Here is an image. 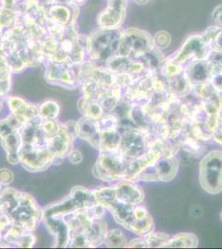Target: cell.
<instances>
[{
	"instance_id": "obj_1",
	"label": "cell",
	"mask_w": 222,
	"mask_h": 249,
	"mask_svg": "<svg viewBox=\"0 0 222 249\" xmlns=\"http://www.w3.org/2000/svg\"><path fill=\"white\" fill-rule=\"evenodd\" d=\"M97 204L93 191L82 186L74 187L67 198L51 204L43 210L45 217H66L78 210L89 209Z\"/></svg>"
},
{
	"instance_id": "obj_2",
	"label": "cell",
	"mask_w": 222,
	"mask_h": 249,
	"mask_svg": "<svg viewBox=\"0 0 222 249\" xmlns=\"http://www.w3.org/2000/svg\"><path fill=\"white\" fill-rule=\"evenodd\" d=\"M128 160L120 149L100 151L96 164L93 167V175L102 181H120L124 179V171Z\"/></svg>"
},
{
	"instance_id": "obj_3",
	"label": "cell",
	"mask_w": 222,
	"mask_h": 249,
	"mask_svg": "<svg viewBox=\"0 0 222 249\" xmlns=\"http://www.w3.org/2000/svg\"><path fill=\"white\" fill-rule=\"evenodd\" d=\"M199 181L203 190L210 195L222 191V151L212 150L205 154L199 165Z\"/></svg>"
},
{
	"instance_id": "obj_4",
	"label": "cell",
	"mask_w": 222,
	"mask_h": 249,
	"mask_svg": "<svg viewBox=\"0 0 222 249\" xmlns=\"http://www.w3.org/2000/svg\"><path fill=\"white\" fill-rule=\"evenodd\" d=\"M9 215L13 224L23 228L27 232H34L43 220V210L33 196L28 193L20 192L18 204Z\"/></svg>"
},
{
	"instance_id": "obj_5",
	"label": "cell",
	"mask_w": 222,
	"mask_h": 249,
	"mask_svg": "<svg viewBox=\"0 0 222 249\" xmlns=\"http://www.w3.org/2000/svg\"><path fill=\"white\" fill-rule=\"evenodd\" d=\"M121 143L120 150L128 160L138 157L149 150V131H144L135 126L120 127Z\"/></svg>"
},
{
	"instance_id": "obj_6",
	"label": "cell",
	"mask_w": 222,
	"mask_h": 249,
	"mask_svg": "<svg viewBox=\"0 0 222 249\" xmlns=\"http://www.w3.org/2000/svg\"><path fill=\"white\" fill-rule=\"evenodd\" d=\"M53 154L49 149L22 144L19 150V162L29 172H42L53 164Z\"/></svg>"
},
{
	"instance_id": "obj_7",
	"label": "cell",
	"mask_w": 222,
	"mask_h": 249,
	"mask_svg": "<svg viewBox=\"0 0 222 249\" xmlns=\"http://www.w3.org/2000/svg\"><path fill=\"white\" fill-rule=\"evenodd\" d=\"M152 37L147 33L138 29H129L121 37L118 52L121 57H130L131 53L141 57L152 48Z\"/></svg>"
},
{
	"instance_id": "obj_8",
	"label": "cell",
	"mask_w": 222,
	"mask_h": 249,
	"mask_svg": "<svg viewBox=\"0 0 222 249\" xmlns=\"http://www.w3.org/2000/svg\"><path fill=\"white\" fill-rule=\"evenodd\" d=\"M46 79L54 85L62 88L73 89L77 87L78 77L65 62H54L48 66L46 71Z\"/></svg>"
},
{
	"instance_id": "obj_9",
	"label": "cell",
	"mask_w": 222,
	"mask_h": 249,
	"mask_svg": "<svg viewBox=\"0 0 222 249\" xmlns=\"http://www.w3.org/2000/svg\"><path fill=\"white\" fill-rule=\"evenodd\" d=\"M209 56L208 44L205 43L203 37L195 35L186 41L175 61L178 63H183L190 57H194L195 60H206Z\"/></svg>"
},
{
	"instance_id": "obj_10",
	"label": "cell",
	"mask_w": 222,
	"mask_h": 249,
	"mask_svg": "<svg viewBox=\"0 0 222 249\" xmlns=\"http://www.w3.org/2000/svg\"><path fill=\"white\" fill-rule=\"evenodd\" d=\"M160 157L161 154L158 150L150 148L146 152L129 161L124 171V179L133 181L141 172L154 164Z\"/></svg>"
},
{
	"instance_id": "obj_11",
	"label": "cell",
	"mask_w": 222,
	"mask_h": 249,
	"mask_svg": "<svg viewBox=\"0 0 222 249\" xmlns=\"http://www.w3.org/2000/svg\"><path fill=\"white\" fill-rule=\"evenodd\" d=\"M44 224L49 232L54 238L55 248L69 247L70 231L68 223L63 217H45Z\"/></svg>"
},
{
	"instance_id": "obj_12",
	"label": "cell",
	"mask_w": 222,
	"mask_h": 249,
	"mask_svg": "<svg viewBox=\"0 0 222 249\" xmlns=\"http://www.w3.org/2000/svg\"><path fill=\"white\" fill-rule=\"evenodd\" d=\"M7 103L11 114L23 124L31 122L38 116V107L28 103L23 98L17 96L9 97Z\"/></svg>"
},
{
	"instance_id": "obj_13",
	"label": "cell",
	"mask_w": 222,
	"mask_h": 249,
	"mask_svg": "<svg viewBox=\"0 0 222 249\" xmlns=\"http://www.w3.org/2000/svg\"><path fill=\"white\" fill-rule=\"evenodd\" d=\"M116 188L118 201L133 205H138L144 201V191L135 182L122 179L116 184Z\"/></svg>"
},
{
	"instance_id": "obj_14",
	"label": "cell",
	"mask_w": 222,
	"mask_h": 249,
	"mask_svg": "<svg viewBox=\"0 0 222 249\" xmlns=\"http://www.w3.org/2000/svg\"><path fill=\"white\" fill-rule=\"evenodd\" d=\"M97 121L90 119L86 116L76 122V136L80 139L87 142L93 147L98 150L101 133L97 126Z\"/></svg>"
},
{
	"instance_id": "obj_15",
	"label": "cell",
	"mask_w": 222,
	"mask_h": 249,
	"mask_svg": "<svg viewBox=\"0 0 222 249\" xmlns=\"http://www.w3.org/2000/svg\"><path fill=\"white\" fill-rule=\"evenodd\" d=\"M184 72L192 86L206 83L211 77V63L206 60H194Z\"/></svg>"
},
{
	"instance_id": "obj_16",
	"label": "cell",
	"mask_w": 222,
	"mask_h": 249,
	"mask_svg": "<svg viewBox=\"0 0 222 249\" xmlns=\"http://www.w3.org/2000/svg\"><path fill=\"white\" fill-rule=\"evenodd\" d=\"M124 12V0H110L108 8L100 18V23L104 28H116L123 22Z\"/></svg>"
},
{
	"instance_id": "obj_17",
	"label": "cell",
	"mask_w": 222,
	"mask_h": 249,
	"mask_svg": "<svg viewBox=\"0 0 222 249\" xmlns=\"http://www.w3.org/2000/svg\"><path fill=\"white\" fill-rule=\"evenodd\" d=\"M157 181L169 182L177 176L179 162L175 156L160 157L154 164Z\"/></svg>"
},
{
	"instance_id": "obj_18",
	"label": "cell",
	"mask_w": 222,
	"mask_h": 249,
	"mask_svg": "<svg viewBox=\"0 0 222 249\" xmlns=\"http://www.w3.org/2000/svg\"><path fill=\"white\" fill-rule=\"evenodd\" d=\"M1 144L7 155V160L9 164L17 165L19 164V150L22 146V139L19 130H15L11 133L0 138Z\"/></svg>"
},
{
	"instance_id": "obj_19",
	"label": "cell",
	"mask_w": 222,
	"mask_h": 249,
	"mask_svg": "<svg viewBox=\"0 0 222 249\" xmlns=\"http://www.w3.org/2000/svg\"><path fill=\"white\" fill-rule=\"evenodd\" d=\"M135 205L123 203L116 200L113 204L108 205L105 208L112 214L113 218L116 223L120 224L121 226H127V224L134 218V208Z\"/></svg>"
},
{
	"instance_id": "obj_20",
	"label": "cell",
	"mask_w": 222,
	"mask_h": 249,
	"mask_svg": "<svg viewBox=\"0 0 222 249\" xmlns=\"http://www.w3.org/2000/svg\"><path fill=\"white\" fill-rule=\"evenodd\" d=\"M168 86H169V92L173 96L178 97H183L189 93H191V85L188 77L186 76L185 72L177 74L176 76L169 77L168 79Z\"/></svg>"
},
{
	"instance_id": "obj_21",
	"label": "cell",
	"mask_w": 222,
	"mask_h": 249,
	"mask_svg": "<svg viewBox=\"0 0 222 249\" xmlns=\"http://www.w3.org/2000/svg\"><path fill=\"white\" fill-rule=\"evenodd\" d=\"M107 224L103 218H96L93 221L90 228L85 232L92 248H97L104 244L106 235Z\"/></svg>"
},
{
	"instance_id": "obj_22",
	"label": "cell",
	"mask_w": 222,
	"mask_h": 249,
	"mask_svg": "<svg viewBox=\"0 0 222 249\" xmlns=\"http://www.w3.org/2000/svg\"><path fill=\"white\" fill-rule=\"evenodd\" d=\"M198 238L192 232H179L169 238L163 248L167 249H195L198 247Z\"/></svg>"
},
{
	"instance_id": "obj_23",
	"label": "cell",
	"mask_w": 222,
	"mask_h": 249,
	"mask_svg": "<svg viewBox=\"0 0 222 249\" xmlns=\"http://www.w3.org/2000/svg\"><path fill=\"white\" fill-rule=\"evenodd\" d=\"M77 109L83 116H86L96 121L101 119L105 113L104 109L98 102L87 99L85 96H82L77 102Z\"/></svg>"
},
{
	"instance_id": "obj_24",
	"label": "cell",
	"mask_w": 222,
	"mask_h": 249,
	"mask_svg": "<svg viewBox=\"0 0 222 249\" xmlns=\"http://www.w3.org/2000/svg\"><path fill=\"white\" fill-rule=\"evenodd\" d=\"M126 230L141 237H145L154 230V223L151 215L143 218H133L125 227Z\"/></svg>"
},
{
	"instance_id": "obj_25",
	"label": "cell",
	"mask_w": 222,
	"mask_h": 249,
	"mask_svg": "<svg viewBox=\"0 0 222 249\" xmlns=\"http://www.w3.org/2000/svg\"><path fill=\"white\" fill-rule=\"evenodd\" d=\"M121 143V133L120 130L104 131L101 133L99 144V151H108L120 149Z\"/></svg>"
},
{
	"instance_id": "obj_26",
	"label": "cell",
	"mask_w": 222,
	"mask_h": 249,
	"mask_svg": "<svg viewBox=\"0 0 222 249\" xmlns=\"http://www.w3.org/2000/svg\"><path fill=\"white\" fill-rule=\"evenodd\" d=\"M97 204L106 208L117 200L116 185L100 188L98 190H92Z\"/></svg>"
},
{
	"instance_id": "obj_27",
	"label": "cell",
	"mask_w": 222,
	"mask_h": 249,
	"mask_svg": "<svg viewBox=\"0 0 222 249\" xmlns=\"http://www.w3.org/2000/svg\"><path fill=\"white\" fill-rule=\"evenodd\" d=\"M11 70L4 57H0V96H6L11 88Z\"/></svg>"
},
{
	"instance_id": "obj_28",
	"label": "cell",
	"mask_w": 222,
	"mask_h": 249,
	"mask_svg": "<svg viewBox=\"0 0 222 249\" xmlns=\"http://www.w3.org/2000/svg\"><path fill=\"white\" fill-rule=\"evenodd\" d=\"M104 244L107 248L111 249H120L127 247L126 237L123 232L119 229L108 230L104 238Z\"/></svg>"
},
{
	"instance_id": "obj_29",
	"label": "cell",
	"mask_w": 222,
	"mask_h": 249,
	"mask_svg": "<svg viewBox=\"0 0 222 249\" xmlns=\"http://www.w3.org/2000/svg\"><path fill=\"white\" fill-rule=\"evenodd\" d=\"M59 112L58 103L52 100L46 101L38 107V116L42 120H56Z\"/></svg>"
},
{
	"instance_id": "obj_30",
	"label": "cell",
	"mask_w": 222,
	"mask_h": 249,
	"mask_svg": "<svg viewBox=\"0 0 222 249\" xmlns=\"http://www.w3.org/2000/svg\"><path fill=\"white\" fill-rule=\"evenodd\" d=\"M141 57L144 59L143 64L146 66V68L152 73L160 67L161 63L163 62V56L160 52L154 48L149 49V51L143 54Z\"/></svg>"
},
{
	"instance_id": "obj_31",
	"label": "cell",
	"mask_w": 222,
	"mask_h": 249,
	"mask_svg": "<svg viewBox=\"0 0 222 249\" xmlns=\"http://www.w3.org/2000/svg\"><path fill=\"white\" fill-rule=\"evenodd\" d=\"M23 124L13 114H10L4 119L0 120V138L13 131L19 130Z\"/></svg>"
},
{
	"instance_id": "obj_32",
	"label": "cell",
	"mask_w": 222,
	"mask_h": 249,
	"mask_svg": "<svg viewBox=\"0 0 222 249\" xmlns=\"http://www.w3.org/2000/svg\"><path fill=\"white\" fill-rule=\"evenodd\" d=\"M96 122H97V126H98L100 133L104 132V131L119 130V128H120L119 119L112 113L104 115L101 119H99Z\"/></svg>"
},
{
	"instance_id": "obj_33",
	"label": "cell",
	"mask_w": 222,
	"mask_h": 249,
	"mask_svg": "<svg viewBox=\"0 0 222 249\" xmlns=\"http://www.w3.org/2000/svg\"><path fill=\"white\" fill-rule=\"evenodd\" d=\"M149 248H163V245L171 238V236L164 232H156L153 231L144 237Z\"/></svg>"
},
{
	"instance_id": "obj_34",
	"label": "cell",
	"mask_w": 222,
	"mask_h": 249,
	"mask_svg": "<svg viewBox=\"0 0 222 249\" xmlns=\"http://www.w3.org/2000/svg\"><path fill=\"white\" fill-rule=\"evenodd\" d=\"M62 124L57 120H42V129L48 137L54 136L59 132Z\"/></svg>"
},
{
	"instance_id": "obj_35",
	"label": "cell",
	"mask_w": 222,
	"mask_h": 249,
	"mask_svg": "<svg viewBox=\"0 0 222 249\" xmlns=\"http://www.w3.org/2000/svg\"><path fill=\"white\" fill-rule=\"evenodd\" d=\"M37 242V238L33 232H23V234L20 236L16 243V246L23 249H31L35 245Z\"/></svg>"
},
{
	"instance_id": "obj_36",
	"label": "cell",
	"mask_w": 222,
	"mask_h": 249,
	"mask_svg": "<svg viewBox=\"0 0 222 249\" xmlns=\"http://www.w3.org/2000/svg\"><path fill=\"white\" fill-rule=\"evenodd\" d=\"M69 247L70 248H82V249L92 248L90 245V242L88 240L87 237L85 233H76V234L71 235Z\"/></svg>"
},
{
	"instance_id": "obj_37",
	"label": "cell",
	"mask_w": 222,
	"mask_h": 249,
	"mask_svg": "<svg viewBox=\"0 0 222 249\" xmlns=\"http://www.w3.org/2000/svg\"><path fill=\"white\" fill-rule=\"evenodd\" d=\"M154 42L157 48H167L171 43V37L167 32H159L155 35Z\"/></svg>"
},
{
	"instance_id": "obj_38",
	"label": "cell",
	"mask_w": 222,
	"mask_h": 249,
	"mask_svg": "<svg viewBox=\"0 0 222 249\" xmlns=\"http://www.w3.org/2000/svg\"><path fill=\"white\" fill-rule=\"evenodd\" d=\"M14 179V172L10 169L3 168L0 170V184H2L3 187L9 186Z\"/></svg>"
},
{
	"instance_id": "obj_39",
	"label": "cell",
	"mask_w": 222,
	"mask_h": 249,
	"mask_svg": "<svg viewBox=\"0 0 222 249\" xmlns=\"http://www.w3.org/2000/svg\"><path fill=\"white\" fill-rule=\"evenodd\" d=\"M179 64L180 63H178L176 61L168 62L167 65L165 66V69H164V71H165L167 76L168 77H172V76H176L177 74L183 72L184 69Z\"/></svg>"
},
{
	"instance_id": "obj_40",
	"label": "cell",
	"mask_w": 222,
	"mask_h": 249,
	"mask_svg": "<svg viewBox=\"0 0 222 249\" xmlns=\"http://www.w3.org/2000/svg\"><path fill=\"white\" fill-rule=\"evenodd\" d=\"M12 224L13 220L11 217L4 213H0V232L3 233L6 230H9Z\"/></svg>"
},
{
	"instance_id": "obj_41",
	"label": "cell",
	"mask_w": 222,
	"mask_h": 249,
	"mask_svg": "<svg viewBox=\"0 0 222 249\" xmlns=\"http://www.w3.org/2000/svg\"><path fill=\"white\" fill-rule=\"evenodd\" d=\"M221 29L217 27H210L209 29H206V31L205 32V34L203 36V38L205 41V43L209 44L213 41L215 37L217 36V34L219 33Z\"/></svg>"
},
{
	"instance_id": "obj_42",
	"label": "cell",
	"mask_w": 222,
	"mask_h": 249,
	"mask_svg": "<svg viewBox=\"0 0 222 249\" xmlns=\"http://www.w3.org/2000/svg\"><path fill=\"white\" fill-rule=\"evenodd\" d=\"M210 83L217 92L222 93V73L212 75L210 79Z\"/></svg>"
},
{
	"instance_id": "obj_43",
	"label": "cell",
	"mask_w": 222,
	"mask_h": 249,
	"mask_svg": "<svg viewBox=\"0 0 222 249\" xmlns=\"http://www.w3.org/2000/svg\"><path fill=\"white\" fill-rule=\"evenodd\" d=\"M69 161L73 164H78L83 160V155L82 151L78 150H72L70 153L68 155Z\"/></svg>"
},
{
	"instance_id": "obj_44",
	"label": "cell",
	"mask_w": 222,
	"mask_h": 249,
	"mask_svg": "<svg viewBox=\"0 0 222 249\" xmlns=\"http://www.w3.org/2000/svg\"><path fill=\"white\" fill-rule=\"evenodd\" d=\"M211 45H212V49L216 53H222V30L221 29L219 33L217 34V36L215 37L213 41L211 42Z\"/></svg>"
},
{
	"instance_id": "obj_45",
	"label": "cell",
	"mask_w": 222,
	"mask_h": 249,
	"mask_svg": "<svg viewBox=\"0 0 222 249\" xmlns=\"http://www.w3.org/2000/svg\"><path fill=\"white\" fill-rule=\"evenodd\" d=\"M212 18L217 24V28L222 30V4L215 9L212 14Z\"/></svg>"
},
{
	"instance_id": "obj_46",
	"label": "cell",
	"mask_w": 222,
	"mask_h": 249,
	"mask_svg": "<svg viewBox=\"0 0 222 249\" xmlns=\"http://www.w3.org/2000/svg\"><path fill=\"white\" fill-rule=\"evenodd\" d=\"M127 248H142V249H144V248H149V245L147 244L145 238H134L133 240L130 241V243H128Z\"/></svg>"
},
{
	"instance_id": "obj_47",
	"label": "cell",
	"mask_w": 222,
	"mask_h": 249,
	"mask_svg": "<svg viewBox=\"0 0 222 249\" xmlns=\"http://www.w3.org/2000/svg\"><path fill=\"white\" fill-rule=\"evenodd\" d=\"M212 139L218 144H222V122L220 124L219 127L214 132Z\"/></svg>"
},
{
	"instance_id": "obj_48",
	"label": "cell",
	"mask_w": 222,
	"mask_h": 249,
	"mask_svg": "<svg viewBox=\"0 0 222 249\" xmlns=\"http://www.w3.org/2000/svg\"><path fill=\"white\" fill-rule=\"evenodd\" d=\"M3 189H4V187L2 184H0V196L3 194Z\"/></svg>"
},
{
	"instance_id": "obj_49",
	"label": "cell",
	"mask_w": 222,
	"mask_h": 249,
	"mask_svg": "<svg viewBox=\"0 0 222 249\" xmlns=\"http://www.w3.org/2000/svg\"><path fill=\"white\" fill-rule=\"evenodd\" d=\"M3 240V233L0 232V244H1V242Z\"/></svg>"
},
{
	"instance_id": "obj_50",
	"label": "cell",
	"mask_w": 222,
	"mask_h": 249,
	"mask_svg": "<svg viewBox=\"0 0 222 249\" xmlns=\"http://www.w3.org/2000/svg\"><path fill=\"white\" fill-rule=\"evenodd\" d=\"M137 2H140V1H142V3H145L146 1H148V0H136Z\"/></svg>"
},
{
	"instance_id": "obj_51",
	"label": "cell",
	"mask_w": 222,
	"mask_h": 249,
	"mask_svg": "<svg viewBox=\"0 0 222 249\" xmlns=\"http://www.w3.org/2000/svg\"><path fill=\"white\" fill-rule=\"evenodd\" d=\"M1 109H2V101L0 99V111H1Z\"/></svg>"
},
{
	"instance_id": "obj_52",
	"label": "cell",
	"mask_w": 222,
	"mask_h": 249,
	"mask_svg": "<svg viewBox=\"0 0 222 249\" xmlns=\"http://www.w3.org/2000/svg\"><path fill=\"white\" fill-rule=\"evenodd\" d=\"M220 218H221V221L222 222V212H221V214H220Z\"/></svg>"
},
{
	"instance_id": "obj_53",
	"label": "cell",
	"mask_w": 222,
	"mask_h": 249,
	"mask_svg": "<svg viewBox=\"0 0 222 249\" xmlns=\"http://www.w3.org/2000/svg\"><path fill=\"white\" fill-rule=\"evenodd\" d=\"M221 95H222V93H221Z\"/></svg>"
}]
</instances>
